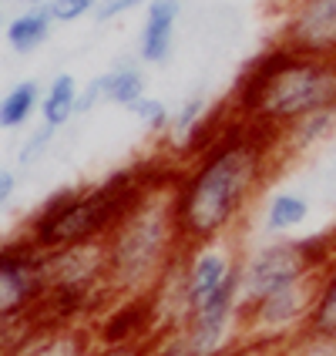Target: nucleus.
<instances>
[{"instance_id":"1","label":"nucleus","mask_w":336,"mask_h":356,"mask_svg":"<svg viewBox=\"0 0 336 356\" xmlns=\"http://www.w3.org/2000/svg\"><path fill=\"white\" fill-rule=\"evenodd\" d=\"M282 161L276 135L239 118L218 121L192 148L172 181V205L185 249L232 242Z\"/></svg>"},{"instance_id":"2","label":"nucleus","mask_w":336,"mask_h":356,"mask_svg":"<svg viewBox=\"0 0 336 356\" xmlns=\"http://www.w3.org/2000/svg\"><path fill=\"white\" fill-rule=\"evenodd\" d=\"M175 175L178 165H168V161H135L128 168L104 175L101 181L64 185L24 218L20 236L38 252L104 242L108 232L131 212V205L148 188H155L161 181H175Z\"/></svg>"},{"instance_id":"3","label":"nucleus","mask_w":336,"mask_h":356,"mask_svg":"<svg viewBox=\"0 0 336 356\" xmlns=\"http://www.w3.org/2000/svg\"><path fill=\"white\" fill-rule=\"evenodd\" d=\"M326 108H336V58L303 54L286 44H273L249 60L229 95L232 118L276 138Z\"/></svg>"},{"instance_id":"4","label":"nucleus","mask_w":336,"mask_h":356,"mask_svg":"<svg viewBox=\"0 0 336 356\" xmlns=\"http://www.w3.org/2000/svg\"><path fill=\"white\" fill-rule=\"evenodd\" d=\"M101 245L111 296H145L185 249L172 205V181L148 188Z\"/></svg>"},{"instance_id":"5","label":"nucleus","mask_w":336,"mask_h":356,"mask_svg":"<svg viewBox=\"0 0 336 356\" xmlns=\"http://www.w3.org/2000/svg\"><path fill=\"white\" fill-rule=\"evenodd\" d=\"M44 323H71V326H95L98 316L115 302L108 289V266L104 245H71L58 252H44Z\"/></svg>"},{"instance_id":"6","label":"nucleus","mask_w":336,"mask_h":356,"mask_svg":"<svg viewBox=\"0 0 336 356\" xmlns=\"http://www.w3.org/2000/svg\"><path fill=\"white\" fill-rule=\"evenodd\" d=\"M336 256L333 236H282L266 238L239 252L242 299H259L282 286L310 282Z\"/></svg>"},{"instance_id":"7","label":"nucleus","mask_w":336,"mask_h":356,"mask_svg":"<svg viewBox=\"0 0 336 356\" xmlns=\"http://www.w3.org/2000/svg\"><path fill=\"white\" fill-rule=\"evenodd\" d=\"M313 286H317V279L282 286V289H273L259 299H242L239 337L259 343V346H282L293 337H299L310 323Z\"/></svg>"},{"instance_id":"8","label":"nucleus","mask_w":336,"mask_h":356,"mask_svg":"<svg viewBox=\"0 0 336 356\" xmlns=\"http://www.w3.org/2000/svg\"><path fill=\"white\" fill-rule=\"evenodd\" d=\"M44 293V252L24 236L0 242V326L10 319L40 316Z\"/></svg>"},{"instance_id":"9","label":"nucleus","mask_w":336,"mask_h":356,"mask_svg":"<svg viewBox=\"0 0 336 356\" xmlns=\"http://www.w3.org/2000/svg\"><path fill=\"white\" fill-rule=\"evenodd\" d=\"M239 313H242V279L236 269L216 296H209L198 309L189 313L178 337L185 339L192 356H212L242 339L239 337Z\"/></svg>"},{"instance_id":"10","label":"nucleus","mask_w":336,"mask_h":356,"mask_svg":"<svg viewBox=\"0 0 336 356\" xmlns=\"http://www.w3.org/2000/svg\"><path fill=\"white\" fill-rule=\"evenodd\" d=\"M276 44L336 58V0H286Z\"/></svg>"},{"instance_id":"11","label":"nucleus","mask_w":336,"mask_h":356,"mask_svg":"<svg viewBox=\"0 0 336 356\" xmlns=\"http://www.w3.org/2000/svg\"><path fill=\"white\" fill-rule=\"evenodd\" d=\"M236 269H239V249H232V242H212V245L185 249L189 306L198 309L209 296H216Z\"/></svg>"},{"instance_id":"12","label":"nucleus","mask_w":336,"mask_h":356,"mask_svg":"<svg viewBox=\"0 0 336 356\" xmlns=\"http://www.w3.org/2000/svg\"><path fill=\"white\" fill-rule=\"evenodd\" d=\"M178 17H182V0H148L138 31V60L145 67H161L172 58Z\"/></svg>"},{"instance_id":"13","label":"nucleus","mask_w":336,"mask_h":356,"mask_svg":"<svg viewBox=\"0 0 336 356\" xmlns=\"http://www.w3.org/2000/svg\"><path fill=\"white\" fill-rule=\"evenodd\" d=\"M95 330L71 326V323H44L38 337L31 339L17 356H91Z\"/></svg>"},{"instance_id":"14","label":"nucleus","mask_w":336,"mask_h":356,"mask_svg":"<svg viewBox=\"0 0 336 356\" xmlns=\"http://www.w3.org/2000/svg\"><path fill=\"white\" fill-rule=\"evenodd\" d=\"M336 138V108H326V111H317L310 118L296 121L289 131L279 135V145H282V159H296V155H310L317 152L319 145Z\"/></svg>"},{"instance_id":"15","label":"nucleus","mask_w":336,"mask_h":356,"mask_svg":"<svg viewBox=\"0 0 336 356\" xmlns=\"http://www.w3.org/2000/svg\"><path fill=\"white\" fill-rule=\"evenodd\" d=\"M310 218V198L303 192H293V188H282L276 195L266 202L262 209V232L269 238H282L293 236L296 229L306 225Z\"/></svg>"},{"instance_id":"16","label":"nucleus","mask_w":336,"mask_h":356,"mask_svg":"<svg viewBox=\"0 0 336 356\" xmlns=\"http://www.w3.org/2000/svg\"><path fill=\"white\" fill-rule=\"evenodd\" d=\"M104 78V104L115 108H131L148 95V78H145V64L138 58L135 60H115L108 71H101Z\"/></svg>"},{"instance_id":"17","label":"nucleus","mask_w":336,"mask_h":356,"mask_svg":"<svg viewBox=\"0 0 336 356\" xmlns=\"http://www.w3.org/2000/svg\"><path fill=\"white\" fill-rule=\"evenodd\" d=\"M78 95H81V84L74 74L61 71L51 78V84L44 88V98H40V124L47 128H67L71 121L78 118Z\"/></svg>"},{"instance_id":"18","label":"nucleus","mask_w":336,"mask_h":356,"mask_svg":"<svg viewBox=\"0 0 336 356\" xmlns=\"http://www.w3.org/2000/svg\"><path fill=\"white\" fill-rule=\"evenodd\" d=\"M51 31H54L51 10L47 7H27L24 14H17V17L7 24L3 38H7L14 54H34L40 44H47Z\"/></svg>"},{"instance_id":"19","label":"nucleus","mask_w":336,"mask_h":356,"mask_svg":"<svg viewBox=\"0 0 336 356\" xmlns=\"http://www.w3.org/2000/svg\"><path fill=\"white\" fill-rule=\"evenodd\" d=\"M310 333L336 339V256L323 266V273L317 276L313 286V309H310Z\"/></svg>"},{"instance_id":"20","label":"nucleus","mask_w":336,"mask_h":356,"mask_svg":"<svg viewBox=\"0 0 336 356\" xmlns=\"http://www.w3.org/2000/svg\"><path fill=\"white\" fill-rule=\"evenodd\" d=\"M40 84L38 81H20L14 84L3 98H0V128L3 131H17L27 121L34 118V111L40 108Z\"/></svg>"},{"instance_id":"21","label":"nucleus","mask_w":336,"mask_h":356,"mask_svg":"<svg viewBox=\"0 0 336 356\" xmlns=\"http://www.w3.org/2000/svg\"><path fill=\"white\" fill-rule=\"evenodd\" d=\"M209 115H212V101H209L205 91H195V95L182 98V104L172 111V128H168L172 141L185 145L189 138H195L198 131H205L209 128Z\"/></svg>"},{"instance_id":"22","label":"nucleus","mask_w":336,"mask_h":356,"mask_svg":"<svg viewBox=\"0 0 336 356\" xmlns=\"http://www.w3.org/2000/svg\"><path fill=\"white\" fill-rule=\"evenodd\" d=\"M128 111H131V118L138 121L148 135H165V131L172 128V108L161 98H155V95H145V98H141L138 104H131Z\"/></svg>"},{"instance_id":"23","label":"nucleus","mask_w":336,"mask_h":356,"mask_svg":"<svg viewBox=\"0 0 336 356\" xmlns=\"http://www.w3.org/2000/svg\"><path fill=\"white\" fill-rule=\"evenodd\" d=\"M54 138H58V131L47 128V124H40L38 131H31L17 148V165L20 168H34V165H40V159H47V152L54 148Z\"/></svg>"},{"instance_id":"24","label":"nucleus","mask_w":336,"mask_h":356,"mask_svg":"<svg viewBox=\"0 0 336 356\" xmlns=\"http://www.w3.org/2000/svg\"><path fill=\"white\" fill-rule=\"evenodd\" d=\"M279 353L282 356H336V339L303 330L299 337H293L289 343H282Z\"/></svg>"},{"instance_id":"25","label":"nucleus","mask_w":336,"mask_h":356,"mask_svg":"<svg viewBox=\"0 0 336 356\" xmlns=\"http://www.w3.org/2000/svg\"><path fill=\"white\" fill-rule=\"evenodd\" d=\"M98 3L101 0H51V3H47V10H51L54 24H74V20L95 14V10H98Z\"/></svg>"},{"instance_id":"26","label":"nucleus","mask_w":336,"mask_h":356,"mask_svg":"<svg viewBox=\"0 0 336 356\" xmlns=\"http://www.w3.org/2000/svg\"><path fill=\"white\" fill-rule=\"evenodd\" d=\"M159 343V339H155ZM155 343H145V339H121V343H98L95 339V350L91 356H152Z\"/></svg>"},{"instance_id":"27","label":"nucleus","mask_w":336,"mask_h":356,"mask_svg":"<svg viewBox=\"0 0 336 356\" xmlns=\"http://www.w3.org/2000/svg\"><path fill=\"white\" fill-rule=\"evenodd\" d=\"M138 7H148V0H101L98 10H95V20L98 24H108V20H118Z\"/></svg>"},{"instance_id":"28","label":"nucleus","mask_w":336,"mask_h":356,"mask_svg":"<svg viewBox=\"0 0 336 356\" xmlns=\"http://www.w3.org/2000/svg\"><path fill=\"white\" fill-rule=\"evenodd\" d=\"M98 104H104V78H91L88 84H81V95H78V118L81 115H91Z\"/></svg>"},{"instance_id":"29","label":"nucleus","mask_w":336,"mask_h":356,"mask_svg":"<svg viewBox=\"0 0 336 356\" xmlns=\"http://www.w3.org/2000/svg\"><path fill=\"white\" fill-rule=\"evenodd\" d=\"M152 356H192V353H189L185 339L178 337V333H168V337H161L159 343L152 346Z\"/></svg>"},{"instance_id":"30","label":"nucleus","mask_w":336,"mask_h":356,"mask_svg":"<svg viewBox=\"0 0 336 356\" xmlns=\"http://www.w3.org/2000/svg\"><path fill=\"white\" fill-rule=\"evenodd\" d=\"M269 350V346H259V343H249V339H239L232 346H225V350H218L212 356H262Z\"/></svg>"},{"instance_id":"31","label":"nucleus","mask_w":336,"mask_h":356,"mask_svg":"<svg viewBox=\"0 0 336 356\" xmlns=\"http://www.w3.org/2000/svg\"><path fill=\"white\" fill-rule=\"evenodd\" d=\"M14 192H17V172L7 168V165H0V209L14 198Z\"/></svg>"},{"instance_id":"32","label":"nucleus","mask_w":336,"mask_h":356,"mask_svg":"<svg viewBox=\"0 0 336 356\" xmlns=\"http://www.w3.org/2000/svg\"><path fill=\"white\" fill-rule=\"evenodd\" d=\"M24 3H27V7H47L51 0H24Z\"/></svg>"},{"instance_id":"33","label":"nucleus","mask_w":336,"mask_h":356,"mask_svg":"<svg viewBox=\"0 0 336 356\" xmlns=\"http://www.w3.org/2000/svg\"><path fill=\"white\" fill-rule=\"evenodd\" d=\"M262 356H282V353H279V346H269V350H266Z\"/></svg>"},{"instance_id":"34","label":"nucleus","mask_w":336,"mask_h":356,"mask_svg":"<svg viewBox=\"0 0 336 356\" xmlns=\"http://www.w3.org/2000/svg\"><path fill=\"white\" fill-rule=\"evenodd\" d=\"M0 356H3V353H0Z\"/></svg>"}]
</instances>
